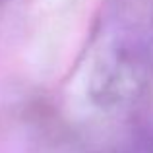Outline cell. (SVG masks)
Returning <instances> with one entry per match:
<instances>
[{
  "label": "cell",
  "mask_w": 153,
  "mask_h": 153,
  "mask_svg": "<svg viewBox=\"0 0 153 153\" xmlns=\"http://www.w3.org/2000/svg\"><path fill=\"white\" fill-rule=\"evenodd\" d=\"M6 2H12V0H0V4H6Z\"/></svg>",
  "instance_id": "3"
},
{
  "label": "cell",
  "mask_w": 153,
  "mask_h": 153,
  "mask_svg": "<svg viewBox=\"0 0 153 153\" xmlns=\"http://www.w3.org/2000/svg\"><path fill=\"white\" fill-rule=\"evenodd\" d=\"M83 91L105 114L134 108L153 83V0H103L82 58Z\"/></svg>",
  "instance_id": "1"
},
{
  "label": "cell",
  "mask_w": 153,
  "mask_h": 153,
  "mask_svg": "<svg viewBox=\"0 0 153 153\" xmlns=\"http://www.w3.org/2000/svg\"><path fill=\"white\" fill-rule=\"evenodd\" d=\"M136 153H153V130L143 132L136 143Z\"/></svg>",
  "instance_id": "2"
}]
</instances>
